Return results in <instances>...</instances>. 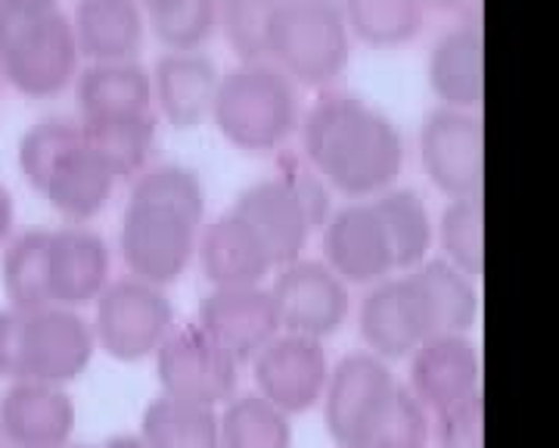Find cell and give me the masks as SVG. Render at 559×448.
<instances>
[{
    "label": "cell",
    "instance_id": "1",
    "mask_svg": "<svg viewBox=\"0 0 559 448\" xmlns=\"http://www.w3.org/2000/svg\"><path fill=\"white\" fill-rule=\"evenodd\" d=\"M314 175L352 200L395 187L404 168L401 128L382 109L345 91H326L299 122Z\"/></svg>",
    "mask_w": 559,
    "mask_h": 448
},
{
    "label": "cell",
    "instance_id": "2",
    "mask_svg": "<svg viewBox=\"0 0 559 448\" xmlns=\"http://www.w3.org/2000/svg\"><path fill=\"white\" fill-rule=\"evenodd\" d=\"M94 330L79 308L10 306L0 311V380L66 387L94 362Z\"/></svg>",
    "mask_w": 559,
    "mask_h": 448
},
{
    "label": "cell",
    "instance_id": "3",
    "mask_svg": "<svg viewBox=\"0 0 559 448\" xmlns=\"http://www.w3.org/2000/svg\"><path fill=\"white\" fill-rule=\"evenodd\" d=\"M212 119L242 153H271L299 128V84L271 60L237 62L218 79Z\"/></svg>",
    "mask_w": 559,
    "mask_h": 448
},
{
    "label": "cell",
    "instance_id": "4",
    "mask_svg": "<svg viewBox=\"0 0 559 448\" xmlns=\"http://www.w3.org/2000/svg\"><path fill=\"white\" fill-rule=\"evenodd\" d=\"M267 60L301 87L330 91L352 60V32L336 0H280L267 25Z\"/></svg>",
    "mask_w": 559,
    "mask_h": 448
},
{
    "label": "cell",
    "instance_id": "5",
    "mask_svg": "<svg viewBox=\"0 0 559 448\" xmlns=\"http://www.w3.org/2000/svg\"><path fill=\"white\" fill-rule=\"evenodd\" d=\"M81 50L72 20L50 10L32 20L0 13V79L25 97H57L79 79Z\"/></svg>",
    "mask_w": 559,
    "mask_h": 448
},
{
    "label": "cell",
    "instance_id": "6",
    "mask_svg": "<svg viewBox=\"0 0 559 448\" xmlns=\"http://www.w3.org/2000/svg\"><path fill=\"white\" fill-rule=\"evenodd\" d=\"M234 212L255 231L271 266L301 259L311 227L326 215V193L311 178H264L237 197Z\"/></svg>",
    "mask_w": 559,
    "mask_h": 448
},
{
    "label": "cell",
    "instance_id": "7",
    "mask_svg": "<svg viewBox=\"0 0 559 448\" xmlns=\"http://www.w3.org/2000/svg\"><path fill=\"white\" fill-rule=\"evenodd\" d=\"M94 303L97 311L91 330L97 349L124 365L153 358L175 330V306L165 296V286L146 284L140 278L109 281Z\"/></svg>",
    "mask_w": 559,
    "mask_h": 448
},
{
    "label": "cell",
    "instance_id": "8",
    "mask_svg": "<svg viewBox=\"0 0 559 448\" xmlns=\"http://www.w3.org/2000/svg\"><path fill=\"white\" fill-rule=\"evenodd\" d=\"M200 222L153 200H128L121 215L119 252L131 278L168 286L180 281L197 256Z\"/></svg>",
    "mask_w": 559,
    "mask_h": 448
},
{
    "label": "cell",
    "instance_id": "9",
    "mask_svg": "<svg viewBox=\"0 0 559 448\" xmlns=\"http://www.w3.org/2000/svg\"><path fill=\"white\" fill-rule=\"evenodd\" d=\"M162 396L193 405H227L240 392V362L221 349L200 325L175 327L156 349Z\"/></svg>",
    "mask_w": 559,
    "mask_h": 448
},
{
    "label": "cell",
    "instance_id": "10",
    "mask_svg": "<svg viewBox=\"0 0 559 448\" xmlns=\"http://www.w3.org/2000/svg\"><path fill=\"white\" fill-rule=\"evenodd\" d=\"M358 330L367 352L382 362L411 358L429 337H439L436 311L414 271L382 278L367 290L358 311Z\"/></svg>",
    "mask_w": 559,
    "mask_h": 448
},
{
    "label": "cell",
    "instance_id": "11",
    "mask_svg": "<svg viewBox=\"0 0 559 448\" xmlns=\"http://www.w3.org/2000/svg\"><path fill=\"white\" fill-rule=\"evenodd\" d=\"M485 128L473 109L436 106L419 125V163L448 200L481 197Z\"/></svg>",
    "mask_w": 559,
    "mask_h": 448
},
{
    "label": "cell",
    "instance_id": "12",
    "mask_svg": "<svg viewBox=\"0 0 559 448\" xmlns=\"http://www.w3.org/2000/svg\"><path fill=\"white\" fill-rule=\"evenodd\" d=\"M399 380L373 352H352L330 367L323 387V424L340 448H358L395 396Z\"/></svg>",
    "mask_w": 559,
    "mask_h": 448
},
{
    "label": "cell",
    "instance_id": "13",
    "mask_svg": "<svg viewBox=\"0 0 559 448\" xmlns=\"http://www.w3.org/2000/svg\"><path fill=\"white\" fill-rule=\"evenodd\" d=\"M267 290L277 306L280 330L311 337L320 343L345 325L352 308L348 284L318 259H296L280 266L274 284Z\"/></svg>",
    "mask_w": 559,
    "mask_h": 448
},
{
    "label": "cell",
    "instance_id": "14",
    "mask_svg": "<svg viewBox=\"0 0 559 448\" xmlns=\"http://www.w3.org/2000/svg\"><path fill=\"white\" fill-rule=\"evenodd\" d=\"M249 365L255 374L259 396H264L280 411H286L289 417L320 405L326 377H330L323 343L311 337H299V333H283V330Z\"/></svg>",
    "mask_w": 559,
    "mask_h": 448
},
{
    "label": "cell",
    "instance_id": "15",
    "mask_svg": "<svg viewBox=\"0 0 559 448\" xmlns=\"http://www.w3.org/2000/svg\"><path fill=\"white\" fill-rule=\"evenodd\" d=\"M411 392L429 417L448 414L481 396V358L466 333L429 337L411 355Z\"/></svg>",
    "mask_w": 559,
    "mask_h": 448
},
{
    "label": "cell",
    "instance_id": "16",
    "mask_svg": "<svg viewBox=\"0 0 559 448\" xmlns=\"http://www.w3.org/2000/svg\"><path fill=\"white\" fill-rule=\"evenodd\" d=\"M323 262L345 284L373 286L395 271L392 246L370 200L340 205L323 222Z\"/></svg>",
    "mask_w": 559,
    "mask_h": 448
},
{
    "label": "cell",
    "instance_id": "17",
    "mask_svg": "<svg viewBox=\"0 0 559 448\" xmlns=\"http://www.w3.org/2000/svg\"><path fill=\"white\" fill-rule=\"evenodd\" d=\"M197 325L240 365H249L280 333L277 306L267 286H212Z\"/></svg>",
    "mask_w": 559,
    "mask_h": 448
},
{
    "label": "cell",
    "instance_id": "18",
    "mask_svg": "<svg viewBox=\"0 0 559 448\" xmlns=\"http://www.w3.org/2000/svg\"><path fill=\"white\" fill-rule=\"evenodd\" d=\"M112 256L97 231L66 224L47 240V293L50 306H91L109 284Z\"/></svg>",
    "mask_w": 559,
    "mask_h": 448
},
{
    "label": "cell",
    "instance_id": "19",
    "mask_svg": "<svg viewBox=\"0 0 559 448\" xmlns=\"http://www.w3.org/2000/svg\"><path fill=\"white\" fill-rule=\"evenodd\" d=\"M153 79V101L159 103L165 122L178 131L197 128L212 116L218 91V66L202 50H168L162 54Z\"/></svg>",
    "mask_w": 559,
    "mask_h": 448
},
{
    "label": "cell",
    "instance_id": "20",
    "mask_svg": "<svg viewBox=\"0 0 559 448\" xmlns=\"http://www.w3.org/2000/svg\"><path fill=\"white\" fill-rule=\"evenodd\" d=\"M0 424L10 429L22 446L28 448H62L69 446L79 408L75 399L57 384H10L0 396Z\"/></svg>",
    "mask_w": 559,
    "mask_h": 448
},
{
    "label": "cell",
    "instance_id": "21",
    "mask_svg": "<svg viewBox=\"0 0 559 448\" xmlns=\"http://www.w3.org/2000/svg\"><path fill=\"white\" fill-rule=\"evenodd\" d=\"M481 50L485 44H481L479 22H460L432 44L426 60V79L432 94L439 97V106L479 113L485 97Z\"/></svg>",
    "mask_w": 559,
    "mask_h": 448
},
{
    "label": "cell",
    "instance_id": "22",
    "mask_svg": "<svg viewBox=\"0 0 559 448\" xmlns=\"http://www.w3.org/2000/svg\"><path fill=\"white\" fill-rule=\"evenodd\" d=\"M197 252L202 274L212 286H261L274 271L255 231L234 209L205 224Z\"/></svg>",
    "mask_w": 559,
    "mask_h": 448
},
{
    "label": "cell",
    "instance_id": "23",
    "mask_svg": "<svg viewBox=\"0 0 559 448\" xmlns=\"http://www.w3.org/2000/svg\"><path fill=\"white\" fill-rule=\"evenodd\" d=\"M116 184H119V175L81 141L57 160L50 175L40 184V193L66 222L84 224L97 219L106 209Z\"/></svg>",
    "mask_w": 559,
    "mask_h": 448
},
{
    "label": "cell",
    "instance_id": "24",
    "mask_svg": "<svg viewBox=\"0 0 559 448\" xmlns=\"http://www.w3.org/2000/svg\"><path fill=\"white\" fill-rule=\"evenodd\" d=\"M72 28L81 57L91 62L138 60L146 38V13L138 0H79Z\"/></svg>",
    "mask_w": 559,
    "mask_h": 448
},
{
    "label": "cell",
    "instance_id": "25",
    "mask_svg": "<svg viewBox=\"0 0 559 448\" xmlns=\"http://www.w3.org/2000/svg\"><path fill=\"white\" fill-rule=\"evenodd\" d=\"M81 122L150 113L153 109V79L138 60L91 62L75 79Z\"/></svg>",
    "mask_w": 559,
    "mask_h": 448
},
{
    "label": "cell",
    "instance_id": "26",
    "mask_svg": "<svg viewBox=\"0 0 559 448\" xmlns=\"http://www.w3.org/2000/svg\"><path fill=\"white\" fill-rule=\"evenodd\" d=\"M370 203L385 227L395 271H411L419 262H426L432 240H436V224H432V215L417 190L389 187V190L377 193Z\"/></svg>",
    "mask_w": 559,
    "mask_h": 448
},
{
    "label": "cell",
    "instance_id": "27",
    "mask_svg": "<svg viewBox=\"0 0 559 448\" xmlns=\"http://www.w3.org/2000/svg\"><path fill=\"white\" fill-rule=\"evenodd\" d=\"M81 122V119H79ZM84 143L100 156L121 178H138L150 163V153L156 146V116L150 113H128L109 119L81 122Z\"/></svg>",
    "mask_w": 559,
    "mask_h": 448
},
{
    "label": "cell",
    "instance_id": "28",
    "mask_svg": "<svg viewBox=\"0 0 559 448\" xmlns=\"http://www.w3.org/2000/svg\"><path fill=\"white\" fill-rule=\"evenodd\" d=\"M140 439L146 448H221L218 408L159 396L143 411Z\"/></svg>",
    "mask_w": 559,
    "mask_h": 448
},
{
    "label": "cell",
    "instance_id": "29",
    "mask_svg": "<svg viewBox=\"0 0 559 448\" xmlns=\"http://www.w3.org/2000/svg\"><path fill=\"white\" fill-rule=\"evenodd\" d=\"M221 448H293V417L259 392H237L218 414Z\"/></svg>",
    "mask_w": 559,
    "mask_h": 448
},
{
    "label": "cell",
    "instance_id": "30",
    "mask_svg": "<svg viewBox=\"0 0 559 448\" xmlns=\"http://www.w3.org/2000/svg\"><path fill=\"white\" fill-rule=\"evenodd\" d=\"M340 7L352 38L380 50L411 44L426 22L423 0H342Z\"/></svg>",
    "mask_w": 559,
    "mask_h": 448
},
{
    "label": "cell",
    "instance_id": "31",
    "mask_svg": "<svg viewBox=\"0 0 559 448\" xmlns=\"http://www.w3.org/2000/svg\"><path fill=\"white\" fill-rule=\"evenodd\" d=\"M426 286V296L436 311L439 333H469L479 318V296L473 278L444 262V259H426L417 268H411Z\"/></svg>",
    "mask_w": 559,
    "mask_h": 448
},
{
    "label": "cell",
    "instance_id": "32",
    "mask_svg": "<svg viewBox=\"0 0 559 448\" xmlns=\"http://www.w3.org/2000/svg\"><path fill=\"white\" fill-rule=\"evenodd\" d=\"M47 240H50V231H22L20 237H13L7 246L3 262H0V281L13 308L50 306Z\"/></svg>",
    "mask_w": 559,
    "mask_h": 448
},
{
    "label": "cell",
    "instance_id": "33",
    "mask_svg": "<svg viewBox=\"0 0 559 448\" xmlns=\"http://www.w3.org/2000/svg\"><path fill=\"white\" fill-rule=\"evenodd\" d=\"M441 259L479 281L485 271V203L481 197L448 200L439 219Z\"/></svg>",
    "mask_w": 559,
    "mask_h": 448
},
{
    "label": "cell",
    "instance_id": "34",
    "mask_svg": "<svg viewBox=\"0 0 559 448\" xmlns=\"http://www.w3.org/2000/svg\"><path fill=\"white\" fill-rule=\"evenodd\" d=\"M131 200H153V203L171 205L200 224L205 215V187H202L200 175L180 163L146 165L134 178Z\"/></svg>",
    "mask_w": 559,
    "mask_h": 448
},
{
    "label": "cell",
    "instance_id": "35",
    "mask_svg": "<svg viewBox=\"0 0 559 448\" xmlns=\"http://www.w3.org/2000/svg\"><path fill=\"white\" fill-rule=\"evenodd\" d=\"M432 417L419 405L417 396L407 387L395 389L380 421L360 439L358 448H429Z\"/></svg>",
    "mask_w": 559,
    "mask_h": 448
},
{
    "label": "cell",
    "instance_id": "36",
    "mask_svg": "<svg viewBox=\"0 0 559 448\" xmlns=\"http://www.w3.org/2000/svg\"><path fill=\"white\" fill-rule=\"evenodd\" d=\"M81 141H84V131L79 119L47 116L32 125L20 141V172L25 175V181L40 190V184L50 175L57 160Z\"/></svg>",
    "mask_w": 559,
    "mask_h": 448
},
{
    "label": "cell",
    "instance_id": "37",
    "mask_svg": "<svg viewBox=\"0 0 559 448\" xmlns=\"http://www.w3.org/2000/svg\"><path fill=\"white\" fill-rule=\"evenodd\" d=\"M280 0H218V28L240 62L267 60V25Z\"/></svg>",
    "mask_w": 559,
    "mask_h": 448
},
{
    "label": "cell",
    "instance_id": "38",
    "mask_svg": "<svg viewBox=\"0 0 559 448\" xmlns=\"http://www.w3.org/2000/svg\"><path fill=\"white\" fill-rule=\"evenodd\" d=\"M146 25H153L168 50H202V44L218 32V0H178L150 13Z\"/></svg>",
    "mask_w": 559,
    "mask_h": 448
},
{
    "label": "cell",
    "instance_id": "39",
    "mask_svg": "<svg viewBox=\"0 0 559 448\" xmlns=\"http://www.w3.org/2000/svg\"><path fill=\"white\" fill-rule=\"evenodd\" d=\"M441 448H481V396L436 417Z\"/></svg>",
    "mask_w": 559,
    "mask_h": 448
},
{
    "label": "cell",
    "instance_id": "40",
    "mask_svg": "<svg viewBox=\"0 0 559 448\" xmlns=\"http://www.w3.org/2000/svg\"><path fill=\"white\" fill-rule=\"evenodd\" d=\"M50 10H60V0H0V13L16 20H32Z\"/></svg>",
    "mask_w": 559,
    "mask_h": 448
},
{
    "label": "cell",
    "instance_id": "41",
    "mask_svg": "<svg viewBox=\"0 0 559 448\" xmlns=\"http://www.w3.org/2000/svg\"><path fill=\"white\" fill-rule=\"evenodd\" d=\"M13 222H16V209H13V197H10V190L0 184V244L10 237V231H13Z\"/></svg>",
    "mask_w": 559,
    "mask_h": 448
},
{
    "label": "cell",
    "instance_id": "42",
    "mask_svg": "<svg viewBox=\"0 0 559 448\" xmlns=\"http://www.w3.org/2000/svg\"><path fill=\"white\" fill-rule=\"evenodd\" d=\"M423 3H429L436 10H444V13H460V10H469L476 0H423Z\"/></svg>",
    "mask_w": 559,
    "mask_h": 448
},
{
    "label": "cell",
    "instance_id": "43",
    "mask_svg": "<svg viewBox=\"0 0 559 448\" xmlns=\"http://www.w3.org/2000/svg\"><path fill=\"white\" fill-rule=\"evenodd\" d=\"M100 448H146V443L140 436H131V433H121V436H112L109 443H103Z\"/></svg>",
    "mask_w": 559,
    "mask_h": 448
},
{
    "label": "cell",
    "instance_id": "44",
    "mask_svg": "<svg viewBox=\"0 0 559 448\" xmlns=\"http://www.w3.org/2000/svg\"><path fill=\"white\" fill-rule=\"evenodd\" d=\"M140 7H143V13L150 16V13H159L165 7H171V3H178V0H138Z\"/></svg>",
    "mask_w": 559,
    "mask_h": 448
},
{
    "label": "cell",
    "instance_id": "45",
    "mask_svg": "<svg viewBox=\"0 0 559 448\" xmlns=\"http://www.w3.org/2000/svg\"><path fill=\"white\" fill-rule=\"evenodd\" d=\"M0 448H28V446H22L20 439H16V436H13L10 429L0 424Z\"/></svg>",
    "mask_w": 559,
    "mask_h": 448
},
{
    "label": "cell",
    "instance_id": "46",
    "mask_svg": "<svg viewBox=\"0 0 559 448\" xmlns=\"http://www.w3.org/2000/svg\"><path fill=\"white\" fill-rule=\"evenodd\" d=\"M62 448H91V446H62Z\"/></svg>",
    "mask_w": 559,
    "mask_h": 448
}]
</instances>
